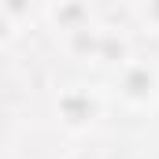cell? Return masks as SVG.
<instances>
[{
    "instance_id": "1",
    "label": "cell",
    "mask_w": 159,
    "mask_h": 159,
    "mask_svg": "<svg viewBox=\"0 0 159 159\" xmlns=\"http://www.w3.org/2000/svg\"><path fill=\"white\" fill-rule=\"evenodd\" d=\"M111 100V89L93 85V81H67L52 96V115L67 133H89L96 122L104 119Z\"/></svg>"
},
{
    "instance_id": "2",
    "label": "cell",
    "mask_w": 159,
    "mask_h": 159,
    "mask_svg": "<svg viewBox=\"0 0 159 159\" xmlns=\"http://www.w3.org/2000/svg\"><path fill=\"white\" fill-rule=\"evenodd\" d=\"M111 100L133 115L159 111V59L133 56L129 63H122L111 74Z\"/></svg>"
},
{
    "instance_id": "3",
    "label": "cell",
    "mask_w": 159,
    "mask_h": 159,
    "mask_svg": "<svg viewBox=\"0 0 159 159\" xmlns=\"http://www.w3.org/2000/svg\"><path fill=\"white\" fill-rule=\"evenodd\" d=\"M96 19H100V7H89V4H41V22L52 26L59 37L74 34Z\"/></svg>"
},
{
    "instance_id": "4",
    "label": "cell",
    "mask_w": 159,
    "mask_h": 159,
    "mask_svg": "<svg viewBox=\"0 0 159 159\" xmlns=\"http://www.w3.org/2000/svg\"><path fill=\"white\" fill-rule=\"evenodd\" d=\"M126 22L148 37H159V0H141V4H126Z\"/></svg>"
}]
</instances>
